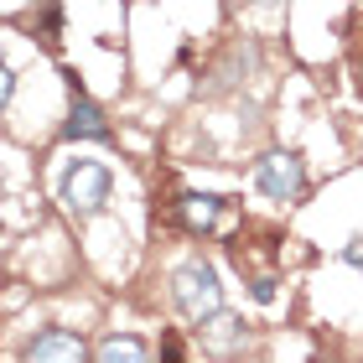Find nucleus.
Wrapping results in <instances>:
<instances>
[{"label": "nucleus", "mask_w": 363, "mask_h": 363, "mask_svg": "<svg viewBox=\"0 0 363 363\" xmlns=\"http://www.w3.org/2000/svg\"><path fill=\"white\" fill-rule=\"evenodd\" d=\"M172 306L182 311L187 322H203L223 306V286H218V270L208 259H182L172 270Z\"/></svg>", "instance_id": "1"}, {"label": "nucleus", "mask_w": 363, "mask_h": 363, "mask_svg": "<svg viewBox=\"0 0 363 363\" xmlns=\"http://www.w3.org/2000/svg\"><path fill=\"white\" fill-rule=\"evenodd\" d=\"M109 187H114V177H109L104 161H73V167L62 172V203H68L73 218H94V213H104Z\"/></svg>", "instance_id": "2"}, {"label": "nucleus", "mask_w": 363, "mask_h": 363, "mask_svg": "<svg viewBox=\"0 0 363 363\" xmlns=\"http://www.w3.org/2000/svg\"><path fill=\"white\" fill-rule=\"evenodd\" d=\"M255 187L270 197V203H296L306 192V161L296 151H270L255 161Z\"/></svg>", "instance_id": "3"}, {"label": "nucleus", "mask_w": 363, "mask_h": 363, "mask_svg": "<svg viewBox=\"0 0 363 363\" xmlns=\"http://www.w3.org/2000/svg\"><path fill=\"white\" fill-rule=\"evenodd\" d=\"M68 140H114V125L104 120V109L89 99V89L78 84V73H68V125H62Z\"/></svg>", "instance_id": "4"}, {"label": "nucleus", "mask_w": 363, "mask_h": 363, "mask_svg": "<svg viewBox=\"0 0 363 363\" xmlns=\"http://www.w3.org/2000/svg\"><path fill=\"white\" fill-rule=\"evenodd\" d=\"M21 358L26 363H84L89 348H84L78 333H68V327H42V333L21 348Z\"/></svg>", "instance_id": "5"}, {"label": "nucleus", "mask_w": 363, "mask_h": 363, "mask_svg": "<svg viewBox=\"0 0 363 363\" xmlns=\"http://www.w3.org/2000/svg\"><path fill=\"white\" fill-rule=\"evenodd\" d=\"M223 218V197L218 192H187L177 203V223L187 228V234H213Z\"/></svg>", "instance_id": "6"}, {"label": "nucleus", "mask_w": 363, "mask_h": 363, "mask_svg": "<svg viewBox=\"0 0 363 363\" xmlns=\"http://www.w3.org/2000/svg\"><path fill=\"white\" fill-rule=\"evenodd\" d=\"M197 337H203V348L208 353H234L244 348V317H234V311H213V317L197 322Z\"/></svg>", "instance_id": "7"}, {"label": "nucleus", "mask_w": 363, "mask_h": 363, "mask_svg": "<svg viewBox=\"0 0 363 363\" xmlns=\"http://www.w3.org/2000/svg\"><path fill=\"white\" fill-rule=\"evenodd\" d=\"M94 358L99 363H145V358H151V348H145V342L140 337H109V342H99V348H94Z\"/></svg>", "instance_id": "8"}, {"label": "nucleus", "mask_w": 363, "mask_h": 363, "mask_svg": "<svg viewBox=\"0 0 363 363\" xmlns=\"http://www.w3.org/2000/svg\"><path fill=\"white\" fill-rule=\"evenodd\" d=\"M255 62H259V52H255V47H234V52H228V62H223V78H218V89L239 84V68H255Z\"/></svg>", "instance_id": "9"}, {"label": "nucleus", "mask_w": 363, "mask_h": 363, "mask_svg": "<svg viewBox=\"0 0 363 363\" xmlns=\"http://www.w3.org/2000/svg\"><path fill=\"white\" fill-rule=\"evenodd\" d=\"M342 259H348V265H353V270L363 275V234H353L348 244H342Z\"/></svg>", "instance_id": "10"}, {"label": "nucleus", "mask_w": 363, "mask_h": 363, "mask_svg": "<svg viewBox=\"0 0 363 363\" xmlns=\"http://www.w3.org/2000/svg\"><path fill=\"white\" fill-rule=\"evenodd\" d=\"M11 94H16V73L6 68V73H0V99H6V104H11Z\"/></svg>", "instance_id": "11"}, {"label": "nucleus", "mask_w": 363, "mask_h": 363, "mask_svg": "<svg viewBox=\"0 0 363 363\" xmlns=\"http://www.w3.org/2000/svg\"><path fill=\"white\" fill-rule=\"evenodd\" d=\"M182 353H187V348H182L177 337H161V358H182Z\"/></svg>", "instance_id": "12"}, {"label": "nucleus", "mask_w": 363, "mask_h": 363, "mask_svg": "<svg viewBox=\"0 0 363 363\" xmlns=\"http://www.w3.org/2000/svg\"><path fill=\"white\" fill-rule=\"evenodd\" d=\"M244 6H275V0H244Z\"/></svg>", "instance_id": "13"}]
</instances>
